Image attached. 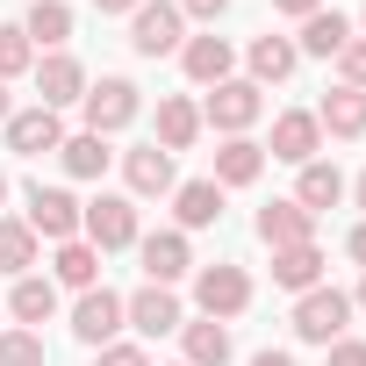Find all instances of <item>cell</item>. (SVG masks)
Wrapping results in <instances>:
<instances>
[{
    "label": "cell",
    "instance_id": "1",
    "mask_svg": "<svg viewBox=\"0 0 366 366\" xmlns=\"http://www.w3.org/2000/svg\"><path fill=\"white\" fill-rule=\"evenodd\" d=\"M79 115H86V129H94V137H122V129L144 115V94H137V79L108 72V79H86V94H79Z\"/></svg>",
    "mask_w": 366,
    "mask_h": 366
},
{
    "label": "cell",
    "instance_id": "2",
    "mask_svg": "<svg viewBox=\"0 0 366 366\" xmlns=\"http://www.w3.org/2000/svg\"><path fill=\"white\" fill-rule=\"evenodd\" d=\"M266 115V94L252 86V79H223V86H209V101H202V129H223V137H252V122Z\"/></svg>",
    "mask_w": 366,
    "mask_h": 366
},
{
    "label": "cell",
    "instance_id": "3",
    "mask_svg": "<svg viewBox=\"0 0 366 366\" xmlns=\"http://www.w3.org/2000/svg\"><path fill=\"white\" fill-rule=\"evenodd\" d=\"M194 309H202V316H216V323L244 316V309H252V273H244V266H230V259L194 266Z\"/></svg>",
    "mask_w": 366,
    "mask_h": 366
},
{
    "label": "cell",
    "instance_id": "4",
    "mask_svg": "<svg viewBox=\"0 0 366 366\" xmlns=\"http://www.w3.org/2000/svg\"><path fill=\"white\" fill-rule=\"evenodd\" d=\"M79 237L94 244V252H129L144 230H137V202L129 194H94L86 202V216H79Z\"/></svg>",
    "mask_w": 366,
    "mask_h": 366
},
{
    "label": "cell",
    "instance_id": "5",
    "mask_svg": "<svg viewBox=\"0 0 366 366\" xmlns=\"http://www.w3.org/2000/svg\"><path fill=\"white\" fill-rule=\"evenodd\" d=\"M345 323H352V295H345V287H309V295H295V337H302V345H337Z\"/></svg>",
    "mask_w": 366,
    "mask_h": 366
},
{
    "label": "cell",
    "instance_id": "6",
    "mask_svg": "<svg viewBox=\"0 0 366 366\" xmlns=\"http://www.w3.org/2000/svg\"><path fill=\"white\" fill-rule=\"evenodd\" d=\"M79 216H86V202H72V187H29V230H36V244H72L79 237Z\"/></svg>",
    "mask_w": 366,
    "mask_h": 366
},
{
    "label": "cell",
    "instance_id": "7",
    "mask_svg": "<svg viewBox=\"0 0 366 366\" xmlns=\"http://www.w3.org/2000/svg\"><path fill=\"white\" fill-rule=\"evenodd\" d=\"M179 44H187V15H179L172 0H144L129 15V51L137 58H172Z\"/></svg>",
    "mask_w": 366,
    "mask_h": 366
},
{
    "label": "cell",
    "instance_id": "8",
    "mask_svg": "<svg viewBox=\"0 0 366 366\" xmlns=\"http://www.w3.org/2000/svg\"><path fill=\"white\" fill-rule=\"evenodd\" d=\"M122 323L137 330V337H172L179 323H187V316H179V295L172 287H137V295H122Z\"/></svg>",
    "mask_w": 366,
    "mask_h": 366
},
{
    "label": "cell",
    "instance_id": "9",
    "mask_svg": "<svg viewBox=\"0 0 366 366\" xmlns=\"http://www.w3.org/2000/svg\"><path fill=\"white\" fill-rule=\"evenodd\" d=\"M72 337L94 345V352L115 345V337H122V295H115V287H86V295L72 302Z\"/></svg>",
    "mask_w": 366,
    "mask_h": 366
},
{
    "label": "cell",
    "instance_id": "10",
    "mask_svg": "<svg viewBox=\"0 0 366 366\" xmlns=\"http://www.w3.org/2000/svg\"><path fill=\"white\" fill-rule=\"evenodd\" d=\"M137 259H144V280H151V287H172V280H187V273H194V244H187V230L137 237Z\"/></svg>",
    "mask_w": 366,
    "mask_h": 366
},
{
    "label": "cell",
    "instance_id": "11",
    "mask_svg": "<svg viewBox=\"0 0 366 366\" xmlns=\"http://www.w3.org/2000/svg\"><path fill=\"white\" fill-rule=\"evenodd\" d=\"M280 165H309L316 151H323V122H316V108H287V115H273V144H266Z\"/></svg>",
    "mask_w": 366,
    "mask_h": 366
},
{
    "label": "cell",
    "instance_id": "12",
    "mask_svg": "<svg viewBox=\"0 0 366 366\" xmlns=\"http://www.w3.org/2000/svg\"><path fill=\"white\" fill-rule=\"evenodd\" d=\"M122 187H129V202L172 194V187H179V172H172V151H158V144H137V151H122Z\"/></svg>",
    "mask_w": 366,
    "mask_h": 366
},
{
    "label": "cell",
    "instance_id": "13",
    "mask_svg": "<svg viewBox=\"0 0 366 366\" xmlns=\"http://www.w3.org/2000/svg\"><path fill=\"white\" fill-rule=\"evenodd\" d=\"M0 129H8V151H15V158H44V151H58V144H65L58 108H15Z\"/></svg>",
    "mask_w": 366,
    "mask_h": 366
},
{
    "label": "cell",
    "instance_id": "14",
    "mask_svg": "<svg viewBox=\"0 0 366 366\" xmlns=\"http://www.w3.org/2000/svg\"><path fill=\"white\" fill-rule=\"evenodd\" d=\"M79 94H86V65L72 51L36 58V108H79Z\"/></svg>",
    "mask_w": 366,
    "mask_h": 366
},
{
    "label": "cell",
    "instance_id": "15",
    "mask_svg": "<svg viewBox=\"0 0 366 366\" xmlns=\"http://www.w3.org/2000/svg\"><path fill=\"white\" fill-rule=\"evenodd\" d=\"M252 230H259V244H273V252H287V244H316V216H309L295 194H287V202H266Z\"/></svg>",
    "mask_w": 366,
    "mask_h": 366
},
{
    "label": "cell",
    "instance_id": "16",
    "mask_svg": "<svg viewBox=\"0 0 366 366\" xmlns=\"http://www.w3.org/2000/svg\"><path fill=\"white\" fill-rule=\"evenodd\" d=\"M230 65H237V51H230V36H187V44H179V72H187L194 86H223L230 79Z\"/></svg>",
    "mask_w": 366,
    "mask_h": 366
},
{
    "label": "cell",
    "instance_id": "17",
    "mask_svg": "<svg viewBox=\"0 0 366 366\" xmlns=\"http://www.w3.org/2000/svg\"><path fill=\"white\" fill-rule=\"evenodd\" d=\"M259 172H266V144H252V137H223V151H216V187L230 194V187H259Z\"/></svg>",
    "mask_w": 366,
    "mask_h": 366
},
{
    "label": "cell",
    "instance_id": "18",
    "mask_svg": "<svg viewBox=\"0 0 366 366\" xmlns=\"http://www.w3.org/2000/svg\"><path fill=\"white\" fill-rule=\"evenodd\" d=\"M172 230H209V223H223V187L216 179H179L172 187Z\"/></svg>",
    "mask_w": 366,
    "mask_h": 366
},
{
    "label": "cell",
    "instance_id": "19",
    "mask_svg": "<svg viewBox=\"0 0 366 366\" xmlns=\"http://www.w3.org/2000/svg\"><path fill=\"white\" fill-rule=\"evenodd\" d=\"M194 137H202V101H187V94H165L158 101V151H194Z\"/></svg>",
    "mask_w": 366,
    "mask_h": 366
},
{
    "label": "cell",
    "instance_id": "20",
    "mask_svg": "<svg viewBox=\"0 0 366 366\" xmlns=\"http://www.w3.org/2000/svg\"><path fill=\"white\" fill-rule=\"evenodd\" d=\"M244 65H252V86L266 94V86H280V79H287V72L302 65V51H295V36H252Z\"/></svg>",
    "mask_w": 366,
    "mask_h": 366
},
{
    "label": "cell",
    "instance_id": "21",
    "mask_svg": "<svg viewBox=\"0 0 366 366\" xmlns=\"http://www.w3.org/2000/svg\"><path fill=\"white\" fill-rule=\"evenodd\" d=\"M345 187H352V179H345L330 158H309V165H302V179H295V202H302L309 216H323V209H337V202H345Z\"/></svg>",
    "mask_w": 366,
    "mask_h": 366
},
{
    "label": "cell",
    "instance_id": "22",
    "mask_svg": "<svg viewBox=\"0 0 366 366\" xmlns=\"http://www.w3.org/2000/svg\"><path fill=\"white\" fill-rule=\"evenodd\" d=\"M179 345H187V366H230L237 345H230V323L202 316V323H179Z\"/></svg>",
    "mask_w": 366,
    "mask_h": 366
},
{
    "label": "cell",
    "instance_id": "23",
    "mask_svg": "<svg viewBox=\"0 0 366 366\" xmlns=\"http://www.w3.org/2000/svg\"><path fill=\"white\" fill-rule=\"evenodd\" d=\"M273 287H287V295L323 287V244H287V252H273Z\"/></svg>",
    "mask_w": 366,
    "mask_h": 366
},
{
    "label": "cell",
    "instance_id": "24",
    "mask_svg": "<svg viewBox=\"0 0 366 366\" xmlns=\"http://www.w3.org/2000/svg\"><path fill=\"white\" fill-rule=\"evenodd\" d=\"M8 316H15L22 330L51 323V316H58V280H44V273H22V280H15V295H8Z\"/></svg>",
    "mask_w": 366,
    "mask_h": 366
},
{
    "label": "cell",
    "instance_id": "25",
    "mask_svg": "<svg viewBox=\"0 0 366 366\" xmlns=\"http://www.w3.org/2000/svg\"><path fill=\"white\" fill-rule=\"evenodd\" d=\"M316 122H323V137H366V94L359 86H330L316 101Z\"/></svg>",
    "mask_w": 366,
    "mask_h": 366
},
{
    "label": "cell",
    "instance_id": "26",
    "mask_svg": "<svg viewBox=\"0 0 366 366\" xmlns=\"http://www.w3.org/2000/svg\"><path fill=\"white\" fill-rule=\"evenodd\" d=\"M22 36H29L36 51H65V44H72V8H65V0H29Z\"/></svg>",
    "mask_w": 366,
    "mask_h": 366
},
{
    "label": "cell",
    "instance_id": "27",
    "mask_svg": "<svg viewBox=\"0 0 366 366\" xmlns=\"http://www.w3.org/2000/svg\"><path fill=\"white\" fill-rule=\"evenodd\" d=\"M345 44H352V22H345L337 8H316V15L302 22V36H295V51H302V58H337Z\"/></svg>",
    "mask_w": 366,
    "mask_h": 366
},
{
    "label": "cell",
    "instance_id": "28",
    "mask_svg": "<svg viewBox=\"0 0 366 366\" xmlns=\"http://www.w3.org/2000/svg\"><path fill=\"white\" fill-rule=\"evenodd\" d=\"M51 280H58V287H72V295H86V287H101V252H94L86 237H72V244H58V259H51Z\"/></svg>",
    "mask_w": 366,
    "mask_h": 366
},
{
    "label": "cell",
    "instance_id": "29",
    "mask_svg": "<svg viewBox=\"0 0 366 366\" xmlns=\"http://www.w3.org/2000/svg\"><path fill=\"white\" fill-rule=\"evenodd\" d=\"M58 165H65L72 179H101V172L115 165V151H108V137L79 129V137H65V144H58Z\"/></svg>",
    "mask_w": 366,
    "mask_h": 366
},
{
    "label": "cell",
    "instance_id": "30",
    "mask_svg": "<svg viewBox=\"0 0 366 366\" xmlns=\"http://www.w3.org/2000/svg\"><path fill=\"white\" fill-rule=\"evenodd\" d=\"M36 252H44V244H36V230H29L22 216H0V273H15V280L36 273Z\"/></svg>",
    "mask_w": 366,
    "mask_h": 366
},
{
    "label": "cell",
    "instance_id": "31",
    "mask_svg": "<svg viewBox=\"0 0 366 366\" xmlns=\"http://www.w3.org/2000/svg\"><path fill=\"white\" fill-rule=\"evenodd\" d=\"M36 72V44L22 36V22H0V79H22Z\"/></svg>",
    "mask_w": 366,
    "mask_h": 366
},
{
    "label": "cell",
    "instance_id": "32",
    "mask_svg": "<svg viewBox=\"0 0 366 366\" xmlns=\"http://www.w3.org/2000/svg\"><path fill=\"white\" fill-rule=\"evenodd\" d=\"M51 352H44V330H0V366H44Z\"/></svg>",
    "mask_w": 366,
    "mask_h": 366
},
{
    "label": "cell",
    "instance_id": "33",
    "mask_svg": "<svg viewBox=\"0 0 366 366\" xmlns=\"http://www.w3.org/2000/svg\"><path fill=\"white\" fill-rule=\"evenodd\" d=\"M337 86H359V94H366V36H352V44L337 51Z\"/></svg>",
    "mask_w": 366,
    "mask_h": 366
},
{
    "label": "cell",
    "instance_id": "34",
    "mask_svg": "<svg viewBox=\"0 0 366 366\" xmlns=\"http://www.w3.org/2000/svg\"><path fill=\"white\" fill-rule=\"evenodd\" d=\"M172 8L187 15V22H209V29H216V22L230 15V0H172Z\"/></svg>",
    "mask_w": 366,
    "mask_h": 366
},
{
    "label": "cell",
    "instance_id": "35",
    "mask_svg": "<svg viewBox=\"0 0 366 366\" xmlns=\"http://www.w3.org/2000/svg\"><path fill=\"white\" fill-rule=\"evenodd\" d=\"M101 366H151V352L129 345V337H115V345H101Z\"/></svg>",
    "mask_w": 366,
    "mask_h": 366
},
{
    "label": "cell",
    "instance_id": "36",
    "mask_svg": "<svg viewBox=\"0 0 366 366\" xmlns=\"http://www.w3.org/2000/svg\"><path fill=\"white\" fill-rule=\"evenodd\" d=\"M323 352H330V366H366V337H337Z\"/></svg>",
    "mask_w": 366,
    "mask_h": 366
},
{
    "label": "cell",
    "instance_id": "37",
    "mask_svg": "<svg viewBox=\"0 0 366 366\" xmlns=\"http://www.w3.org/2000/svg\"><path fill=\"white\" fill-rule=\"evenodd\" d=\"M273 8H280V15H295V22H309V15L323 8V0H273Z\"/></svg>",
    "mask_w": 366,
    "mask_h": 366
},
{
    "label": "cell",
    "instance_id": "38",
    "mask_svg": "<svg viewBox=\"0 0 366 366\" xmlns=\"http://www.w3.org/2000/svg\"><path fill=\"white\" fill-rule=\"evenodd\" d=\"M345 252H352V259H359V266H366V216H359V223H352V237H345Z\"/></svg>",
    "mask_w": 366,
    "mask_h": 366
},
{
    "label": "cell",
    "instance_id": "39",
    "mask_svg": "<svg viewBox=\"0 0 366 366\" xmlns=\"http://www.w3.org/2000/svg\"><path fill=\"white\" fill-rule=\"evenodd\" d=\"M252 366H295V352H273L266 345V352H252Z\"/></svg>",
    "mask_w": 366,
    "mask_h": 366
},
{
    "label": "cell",
    "instance_id": "40",
    "mask_svg": "<svg viewBox=\"0 0 366 366\" xmlns=\"http://www.w3.org/2000/svg\"><path fill=\"white\" fill-rule=\"evenodd\" d=\"M94 8H101V15H137L144 0H94Z\"/></svg>",
    "mask_w": 366,
    "mask_h": 366
},
{
    "label": "cell",
    "instance_id": "41",
    "mask_svg": "<svg viewBox=\"0 0 366 366\" xmlns=\"http://www.w3.org/2000/svg\"><path fill=\"white\" fill-rule=\"evenodd\" d=\"M345 194H352V202H359V209H366V172H359V179H352V187H345Z\"/></svg>",
    "mask_w": 366,
    "mask_h": 366
},
{
    "label": "cell",
    "instance_id": "42",
    "mask_svg": "<svg viewBox=\"0 0 366 366\" xmlns=\"http://www.w3.org/2000/svg\"><path fill=\"white\" fill-rule=\"evenodd\" d=\"M15 115V101H8V79H0V122H8Z\"/></svg>",
    "mask_w": 366,
    "mask_h": 366
},
{
    "label": "cell",
    "instance_id": "43",
    "mask_svg": "<svg viewBox=\"0 0 366 366\" xmlns=\"http://www.w3.org/2000/svg\"><path fill=\"white\" fill-rule=\"evenodd\" d=\"M352 309H359V316H366V280H359V295H352Z\"/></svg>",
    "mask_w": 366,
    "mask_h": 366
},
{
    "label": "cell",
    "instance_id": "44",
    "mask_svg": "<svg viewBox=\"0 0 366 366\" xmlns=\"http://www.w3.org/2000/svg\"><path fill=\"white\" fill-rule=\"evenodd\" d=\"M0 202H8V172H0Z\"/></svg>",
    "mask_w": 366,
    "mask_h": 366
},
{
    "label": "cell",
    "instance_id": "45",
    "mask_svg": "<svg viewBox=\"0 0 366 366\" xmlns=\"http://www.w3.org/2000/svg\"><path fill=\"white\" fill-rule=\"evenodd\" d=\"M359 36H366V8H359Z\"/></svg>",
    "mask_w": 366,
    "mask_h": 366
},
{
    "label": "cell",
    "instance_id": "46",
    "mask_svg": "<svg viewBox=\"0 0 366 366\" xmlns=\"http://www.w3.org/2000/svg\"><path fill=\"white\" fill-rule=\"evenodd\" d=\"M179 366H187V359H179Z\"/></svg>",
    "mask_w": 366,
    "mask_h": 366
}]
</instances>
